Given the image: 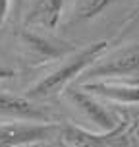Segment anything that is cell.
I'll return each instance as SVG.
<instances>
[{
	"label": "cell",
	"instance_id": "7",
	"mask_svg": "<svg viewBox=\"0 0 139 147\" xmlns=\"http://www.w3.org/2000/svg\"><path fill=\"white\" fill-rule=\"evenodd\" d=\"M83 91H87L97 99L110 101L116 105H139V87L137 85H130V83H122L118 80H99V81H87L81 85Z\"/></svg>",
	"mask_w": 139,
	"mask_h": 147
},
{
	"label": "cell",
	"instance_id": "1",
	"mask_svg": "<svg viewBox=\"0 0 139 147\" xmlns=\"http://www.w3.org/2000/svg\"><path fill=\"white\" fill-rule=\"evenodd\" d=\"M106 47H108L106 41H97V43H91L79 51L72 52L68 58H64V62L58 68H54L52 72L43 76L35 85H31L25 97L27 99H48L52 95H58L73 80H77L81 74H85L89 68H93L103 58Z\"/></svg>",
	"mask_w": 139,
	"mask_h": 147
},
{
	"label": "cell",
	"instance_id": "8",
	"mask_svg": "<svg viewBox=\"0 0 139 147\" xmlns=\"http://www.w3.org/2000/svg\"><path fill=\"white\" fill-rule=\"evenodd\" d=\"M0 116L27 120V122H52L46 110L39 109L31 99L8 93L4 89H0Z\"/></svg>",
	"mask_w": 139,
	"mask_h": 147
},
{
	"label": "cell",
	"instance_id": "13",
	"mask_svg": "<svg viewBox=\"0 0 139 147\" xmlns=\"http://www.w3.org/2000/svg\"><path fill=\"white\" fill-rule=\"evenodd\" d=\"M135 22H139V2L135 4V8H133V12L130 14V18L126 20V23H124V31H128Z\"/></svg>",
	"mask_w": 139,
	"mask_h": 147
},
{
	"label": "cell",
	"instance_id": "6",
	"mask_svg": "<svg viewBox=\"0 0 139 147\" xmlns=\"http://www.w3.org/2000/svg\"><path fill=\"white\" fill-rule=\"evenodd\" d=\"M19 45H21L23 56L33 66H43V64L64 58L70 52H73V49L68 47L66 43H56L35 31H23L19 35Z\"/></svg>",
	"mask_w": 139,
	"mask_h": 147
},
{
	"label": "cell",
	"instance_id": "2",
	"mask_svg": "<svg viewBox=\"0 0 139 147\" xmlns=\"http://www.w3.org/2000/svg\"><path fill=\"white\" fill-rule=\"evenodd\" d=\"M37 147H128V122L108 134L91 132L73 124H62L56 140Z\"/></svg>",
	"mask_w": 139,
	"mask_h": 147
},
{
	"label": "cell",
	"instance_id": "11",
	"mask_svg": "<svg viewBox=\"0 0 139 147\" xmlns=\"http://www.w3.org/2000/svg\"><path fill=\"white\" fill-rule=\"evenodd\" d=\"M10 12H12V0H0V25L6 22Z\"/></svg>",
	"mask_w": 139,
	"mask_h": 147
},
{
	"label": "cell",
	"instance_id": "14",
	"mask_svg": "<svg viewBox=\"0 0 139 147\" xmlns=\"http://www.w3.org/2000/svg\"><path fill=\"white\" fill-rule=\"evenodd\" d=\"M23 6H25V0H12V14H14V18L21 16Z\"/></svg>",
	"mask_w": 139,
	"mask_h": 147
},
{
	"label": "cell",
	"instance_id": "12",
	"mask_svg": "<svg viewBox=\"0 0 139 147\" xmlns=\"http://www.w3.org/2000/svg\"><path fill=\"white\" fill-rule=\"evenodd\" d=\"M12 78H15V70H14V68H10V66H6V64H2V62H0V81L12 80Z\"/></svg>",
	"mask_w": 139,
	"mask_h": 147
},
{
	"label": "cell",
	"instance_id": "10",
	"mask_svg": "<svg viewBox=\"0 0 139 147\" xmlns=\"http://www.w3.org/2000/svg\"><path fill=\"white\" fill-rule=\"evenodd\" d=\"M118 0H79L75 6V18L77 20H95L97 16H101L108 6H112Z\"/></svg>",
	"mask_w": 139,
	"mask_h": 147
},
{
	"label": "cell",
	"instance_id": "5",
	"mask_svg": "<svg viewBox=\"0 0 139 147\" xmlns=\"http://www.w3.org/2000/svg\"><path fill=\"white\" fill-rule=\"evenodd\" d=\"M68 99L91 124L95 126L97 132H101V134L114 132L116 128H120L126 122L114 110L104 107L95 95H91V93L83 91V89H70L68 91Z\"/></svg>",
	"mask_w": 139,
	"mask_h": 147
},
{
	"label": "cell",
	"instance_id": "4",
	"mask_svg": "<svg viewBox=\"0 0 139 147\" xmlns=\"http://www.w3.org/2000/svg\"><path fill=\"white\" fill-rule=\"evenodd\" d=\"M85 76L91 81L139 78V45H130L108 52L93 68H89Z\"/></svg>",
	"mask_w": 139,
	"mask_h": 147
},
{
	"label": "cell",
	"instance_id": "3",
	"mask_svg": "<svg viewBox=\"0 0 139 147\" xmlns=\"http://www.w3.org/2000/svg\"><path fill=\"white\" fill-rule=\"evenodd\" d=\"M62 124L56 122H8L0 124V147H37L50 143L60 134Z\"/></svg>",
	"mask_w": 139,
	"mask_h": 147
},
{
	"label": "cell",
	"instance_id": "9",
	"mask_svg": "<svg viewBox=\"0 0 139 147\" xmlns=\"http://www.w3.org/2000/svg\"><path fill=\"white\" fill-rule=\"evenodd\" d=\"M62 8L64 0H33L25 16V23L43 29H54L62 18Z\"/></svg>",
	"mask_w": 139,
	"mask_h": 147
}]
</instances>
